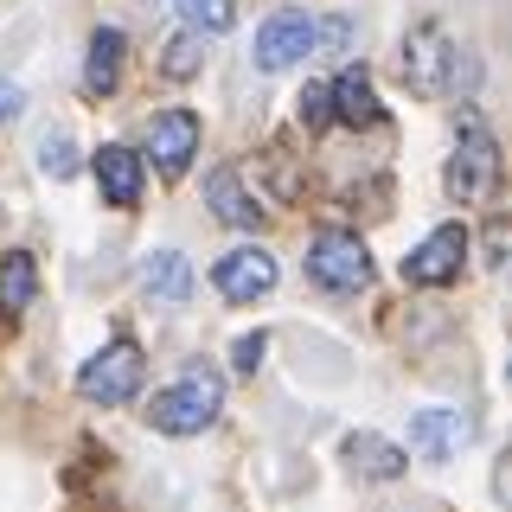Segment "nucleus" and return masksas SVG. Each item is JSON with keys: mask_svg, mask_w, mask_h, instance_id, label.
I'll use <instances>...</instances> for the list:
<instances>
[{"mask_svg": "<svg viewBox=\"0 0 512 512\" xmlns=\"http://www.w3.org/2000/svg\"><path fill=\"white\" fill-rule=\"evenodd\" d=\"M224 410V378L205 372V365H192L186 378H173L167 391H154L148 404V423L160 436H199V429H212Z\"/></svg>", "mask_w": 512, "mask_h": 512, "instance_id": "f257e3e1", "label": "nucleus"}, {"mask_svg": "<svg viewBox=\"0 0 512 512\" xmlns=\"http://www.w3.org/2000/svg\"><path fill=\"white\" fill-rule=\"evenodd\" d=\"M461 45L448 39V32L436 20H423V26H410V39H404V84L416 96H448L461 84Z\"/></svg>", "mask_w": 512, "mask_h": 512, "instance_id": "f03ea898", "label": "nucleus"}, {"mask_svg": "<svg viewBox=\"0 0 512 512\" xmlns=\"http://www.w3.org/2000/svg\"><path fill=\"white\" fill-rule=\"evenodd\" d=\"M141 378H148L141 346H135V340H116V346H103V352L84 365V372H77V397H84V404L116 410V404H128V397L141 391Z\"/></svg>", "mask_w": 512, "mask_h": 512, "instance_id": "7ed1b4c3", "label": "nucleus"}, {"mask_svg": "<svg viewBox=\"0 0 512 512\" xmlns=\"http://www.w3.org/2000/svg\"><path fill=\"white\" fill-rule=\"evenodd\" d=\"M308 276L327 288V295H359L372 282V250L352 231H320L308 244Z\"/></svg>", "mask_w": 512, "mask_h": 512, "instance_id": "20e7f679", "label": "nucleus"}, {"mask_svg": "<svg viewBox=\"0 0 512 512\" xmlns=\"http://www.w3.org/2000/svg\"><path fill=\"white\" fill-rule=\"evenodd\" d=\"M493 186H500V141H493L480 122H468L455 160H448V192H455L461 205H474V199H487Z\"/></svg>", "mask_w": 512, "mask_h": 512, "instance_id": "39448f33", "label": "nucleus"}, {"mask_svg": "<svg viewBox=\"0 0 512 512\" xmlns=\"http://www.w3.org/2000/svg\"><path fill=\"white\" fill-rule=\"evenodd\" d=\"M314 39H320L314 13H276V20L256 26L250 64H256V71H288V64H301V58L314 52Z\"/></svg>", "mask_w": 512, "mask_h": 512, "instance_id": "423d86ee", "label": "nucleus"}, {"mask_svg": "<svg viewBox=\"0 0 512 512\" xmlns=\"http://www.w3.org/2000/svg\"><path fill=\"white\" fill-rule=\"evenodd\" d=\"M461 263H468V231L461 224H442V231H429L423 244L404 256V282L410 288H442L461 276Z\"/></svg>", "mask_w": 512, "mask_h": 512, "instance_id": "0eeeda50", "label": "nucleus"}, {"mask_svg": "<svg viewBox=\"0 0 512 512\" xmlns=\"http://www.w3.org/2000/svg\"><path fill=\"white\" fill-rule=\"evenodd\" d=\"M276 256L269 250H256V244H244V250H231V256H218V269H212V282H218V295L224 301H256V295H269L276 288Z\"/></svg>", "mask_w": 512, "mask_h": 512, "instance_id": "6e6552de", "label": "nucleus"}, {"mask_svg": "<svg viewBox=\"0 0 512 512\" xmlns=\"http://www.w3.org/2000/svg\"><path fill=\"white\" fill-rule=\"evenodd\" d=\"M148 148H154V167L167 180H180L192 167V154H199V116L192 109H160L154 128H148Z\"/></svg>", "mask_w": 512, "mask_h": 512, "instance_id": "1a4fd4ad", "label": "nucleus"}, {"mask_svg": "<svg viewBox=\"0 0 512 512\" xmlns=\"http://www.w3.org/2000/svg\"><path fill=\"white\" fill-rule=\"evenodd\" d=\"M461 448H468V416H461V410L429 404V410H416V416H410V455H423V461H448V455H461Z\"/></svg>", "mask_w": 512, "mask_h": 512, "instance_id": "9d476101", "label": "nucleus"}, {"mask_svg": "<svg viewBox=\"0 0 512 512\" xmlns=\"http://www.w3.org/2000/svg\"><path fill=\"white\" fill-rule=\"evenodd\" d=\"M90 167H96V186H103V199H109V205H122V212H128V205L141 199V154H135V148L109 141V148L96 154Z\"/></svg>", "mask_w": 512, "mask_h": 512, "instance_id": "9b49d317", "label": "nucleus"}, {"mask_svg": "<svg viewBox=\"0 0 512 512\" xmlns=\"http://www.w3.org/2000/svg\"><path fill=\"white\" fill-rule=\"evenodd\" d=\"M327 103H333V116L340 122H352V128H372L384 109H378V90H372V77L359 71V64H352V71H340L327 84Z\"/></svg>", "mask_w": 512, "mask_h": 512, "instance_id": "f8f14e48", "label": "nucleus"}, {"mask_svg": "<svg viewBox=\"0 0 512 512\" xmlns=\"http://www.w3.org/2000/svg\"><path fill=\"white\" fill-rule=\"evenodd\" d=\"M205 205H212V212L231 224V231H256V224H263V205L244 192V180H237L231 167H218L212 180H205Z\"/></svg>", "mask_w": 512, "mask_h": 512, "instance_id": "ddd939ff", "label": "nucleus"}, {"mask_svg": "<svg viewBox=\"0 0 512 512\" xmlns=\"http://www.w3.org/2000/svg\"><path fill=\"white\" fill-rule=\"evenodd\" d=\"M346 461L359 468L365 480H397L410 468V455L397 442H384V436H372V429H359V436H346Z\"/></svg>", "mask_w": 512, "mask_h": 512, "instance_id": "4468645a", "label": "nucleus"}, {"mask_svg": "<svg viewBox=\"0 0 512 512\" xmlns=\"http://www.w3.org/2000/svg\"><path fill=\"white\" fill-rule=\"evenodd\" d=\"M141 288H148L154 301H173V308H180V301L192 295V263L180 250H154L148 263H141Z\"/></svg>", "mask_w": 512, "mask_h": 512, "instance_id": "2eb2a0df", "label": "nucleus"}, {"mask_svg": "<svg viewBox=\"0 0 512 512\" xmlns=\"http://www.w3.org/2000/svg\"><path fill=\"white\" fill-rule=\"evenodd\" d=\"M116 84H122V32H116V26H103V32H96V39H90L84 90H90V96H109Z\"/></svg>", "mask_w": 512, "mask_h": 512, "instance_id": "dca6fc26", "label": "nucleus"}, {"mask_svg": "<svg viewBox=\"0 0 512 512\" xmlns=\"http://www.w3.org/2000/svg\"><path fill=\"white\" fill-rule=\"evenodd\" d=\"M32 295H39V263H32L26 250L0 256V308L20 314V308H32Z\"/></svg>", "mask_w": 512, "mask_h": 512, "instance_id": "f3484780", "label": "nucleus"}, {"mask_svg": "<svg viewBox=\"0 0 512 512\" xmlns=\"http://www.w3.org/2000/svg\"><path fill=\"white\" fill-rule=\"evenodd\" d=\"M173 13H180L192 32H231V20H237L231 0H173Z\"/></svg>", "mask_w": 512, "mask_h": 512, "instance_id": "a211bd4d", "label": "nucleus"}, {"mask_svg": "<svg viewBox=\"0 0 512 512\" xmlns=\"http://www.w3.org/2000/svg\"><path fill=\"white\" fill-rule=\"evenodd\" d=\"M199 58H205V39L186 32V39H173L167 52H160V71H167L173 84H186V77H199Z\"/></svg>", "mask_w": 512, "mask_h": 512, "instance_id": "6ab92c4d", "label": "nucleus"}, {"mask_svg": "<svg viewBox=\"0 0 512 512\" xmlns=\"http://www.w3.org/2000/svg\"><path fill=\"white\" fill-rule=\"evenodd\" d=\"M39 167L52 173V180H71V173H77V141L71 135H45L39 141Z\"/></svg>", "mask_w": 512, "mask_h": 512, "instance_id": "aec40b11", "label": "nucleus"}, {"mask_svg": "<svg viewBox=\"0 0 512 512\" xmlns=\"http://www.w3.org/2000/svg\"><path fill=\"white\" fill-rule=\"evenodd\" d=\"M301 122H308V128H327L333 122V103H327V84H308V90H301Z\"/></svg>", "mask_w": 512, "mask_h": 512, "instance_id": "412c9836", "label": "nucleus"}, {"mask_svg": "<svg viewBox=\"0 0 512 512\" xmlns=\"http://www.w3.org/2000/svg\"><path fill=\"white\" fill-rule=\"evenodd\" d=\"M263 333H244V340H237V352H231V359H237V372H256V365H263Z\"/></svg>", "mask_w": 512, "mask_h": 512, "instance_id": "4be33fe9", "label": "nucleus"}, {"mask_svg": "<svg viewBox=\"0 0 512 512\" xmlns=\"http://www.w3.org/2000/svg\"><path fill=\"white\" fill-rule=\"evenodd\" d=\"M20 109H26V90L13 77H0V116H20Z\"/></svg>", "mask_w": 512, "mask_h": 512, "instance_id": "5701e85b", "label": "nucleus"}]
</instances>
